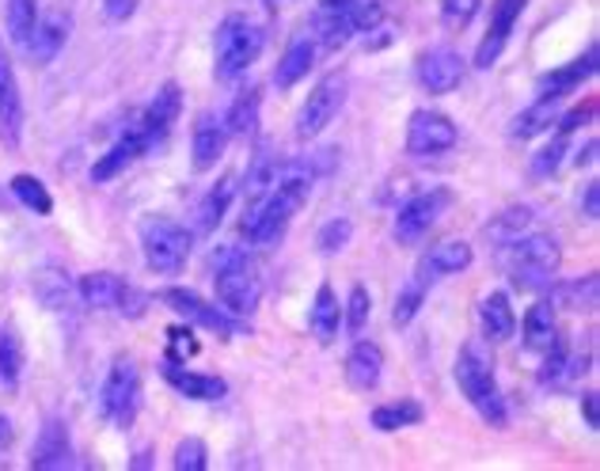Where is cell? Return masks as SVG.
<instances>
[{"mask_svg": "<svg viewBox=\"0 0 600 471\" xmlns=\"http://www.w3.org/2000/svg\"><path fill=\"white\" fill-rule=\"evenodd\" d=\"M308 190H312V172H308V167H304V164L282 167V172L274 175V183L259 190V195L248 201V209H243V217H240L243 240L259 243V248L282 240L285 224H290L293 213L304 206Z\"/></svg>", "mask_w": 600, "mask_h": 471, "instance_id": "cell-1", "label": "cell"}, {"mask_svg": "<svg viewBox=\"0 0 600 471\" xmlns=\"http://www.w3.org/2000/svg\"><path fill=\"white\" fill-rule=\"evenodd\" d=\"M456 384L468 395V403L479 410V418L490 426H505L510 415H505V399L498 392L494 381V358L483 342H463V350L456 353Z\"/></svg>", "mask_w": 600, "mask_h": 471, "instance_id": "cell-2", "label": "cell"}, {"mask_svg": "<svg viewBox=\"0 0 600 471\" xmlns=\"http://www.w3.org/2000/svg\"><path fill=\"white\" fill-rule=\"evenodd\" d=\"M505 251V274H510L513 285H521V289L528 293H539L552 285L555 271H559L563 263V248L555 236L547 232H525L517 243H510Z\"/></svg>", "mask_w": 600, "mask_h": 471, "instance_id": "cell-3", "label": "cell"}, {"mask_svg": "<svg viewBox=\"0 0 600 471\" xmlns=\"http://www.w3.org/2000/svg\"><path fill=\"white\" fill-rule=\"evenodd\" d=\"M214 282L217 297H221L228 316H251L263 297V282H259L255 263L248 259V251L240 248H217L214 251Z\"/></svg>", "mask_w": 600, "mask_h": 471, "instance_id": "cell-4", "label": "cell"}, {"mask_svg": "<svg viewBox=\"0 0 600 471\" xmlns=\"http://www.w3.org/2000/svg\"><path fill=\"white\" fill-rule=\"evenodd\" d=\"M263 28L259 23H251L248 15H225L221 28H217V62H214V73L217 80H236L243 77V73L251 69V65L259 62V54H263Z\"/></svg>", "mask_w": 600, "mask_h": 471, "instance_id": "cell-5", "label": "cell"}, {"mask_svg": "<svg viewBox=\"0 0 600 471\" xmlns=\"http://www.w3.org/2000/svg\"><path fill=\"white\" fill-rule=\"evenodd\" d=\"M190 232L172 217H149L141 221V251H145L149 271L179 274L190 259Z\"/></svg>", "mask_w": 600, "mask_h": 471, "instance_id": "cell-6", "label": "cell"}, {"mask_svg": "<svg viewBox=\"0 0 600 471\" xmlns=\"http://www.w3.org/2000/svg\"><path fill=\"white\" fill-rule=\"evenodd\" d=\"M103 415L111 418L118 430H130L133 418L141 410V369L133 358H114L111 369H107V381H103Z\"/></svg>", "mask_w": 600, "mask_h": 471, "instance_id": "cell-7", "label": "cell"}, {"mask_svg": "<svg viewBox=\"0 0 600 471\" xmlns=\"http://www.w3.org/2000/svg\"><path fill=\"white\" fill-rule=\"evenodd\" d=\"M346 96H350V84H346L342 73H327V77L308 91V99H304L297 114V138L304 141L319 138L346 107Z\"/></svg>", "mask_w": 600, "mask_h": 471, "instance_id": "cell-8", "label": "cell"}, {"mask_svg": "<svg viewBox=\"0 0 600 471\" xmlns=\"http://www.w3.org/2000/svg\"><path fill=\"white\" fill-rule=\"evenodd\" d=\"M449 201H452L449 187L418 190L414 198H407L400 206V213H395V240L407 243V248H414L422 236H426L437 221H441V213L449 209Z\"/></svg>", "mask_w": 600, "mask_h": 471, "instance_id": "cell-9", "label": "cell"}, {"mask_svg": "<svg viewBox=\"0 0 600 471\" xmlns=\"http://www.w3.org/2000/svg\"><path fill=\"white\" fill-rule=\"evenodd\" d=\"M460 141V130L449 114L441 111H414L411 122H407V153L418 156V160H434V156H445L456 149Z\"/></svg>", "mask_w": 600, "mask_h": 471, "instance_id": "cell-10", "label": "cell"}, {"mask_svg": "<svg viewBox=\"0 0 600 471\" xmlns=\"http://www.w3.org/2000/svg\"><path fill=\"white\" fill-rule=\"evenodd\" d=\"M414 77H418V88L429 91V96H449L463 80V57L452 46L426 50L414 65Z\"/></svg>", "mask_w": 600, "mask_h": 471, "instance_id": "cell-11", "label": "cell"}, {"mask_svg": "<svg viewBox=\"0 0 600 471\" xmlns=\"http://www.w3.org/2000/svg\"><path fill=\"white\" fill-rule=\"evenodd\" d=\"M152 149H156V141H152L141 125H133V130H126L122 138H118L114 145L96 160V167H91V183H111L114 175H122L126 167L138 164V160L152 153Z\"/></svg>", "mask_w": 600, "mask_h": 471, "instance_id": "cell-12", "label": "cell"}, {"mask_svg": "<svg viewBox=\"0 0 600 471\" xmlns=\"http://www.w3.org/2000/svg\"><path fill=\"white\" fill-rule=\"evenodd\" d=\"M525 4H528V0H498V4H494V12H490V28H487L483 42H479V50H476L479 69H490V65L502 57V50L510 46L513 28H517Z\"/></svg>", "mask_w": 600, "mask_h": 471, "instance_id": "cell-13", "label": "cell"}, {"mask_svg": "<svg viewBox=\"0 0 600 471\" xmlns=\"http://www.w3.org/2000/svg\"><path fill=\"white\" fill-rule=\"evenodd\" d=\"M468 266H471V243L468 240H445V243H437V248H429L426 255H422L418 271H414V282H422L429 289L434 282L468 271Z\"/></svg>", "mask_w": 600, "mask_h": 471, "instance_id": "cell-14", "label": "cell"}, {"mask_svg": "<svg viewBox=\"0 0 600 471\" xmlns=\"http://www.w3.org/2000/svg\"><path fill=\"white\" fill-rule=\"evenodd\" d=\"M353 35V0H319L316 15H312V39L324 50L346 46Z\"/></svg>", "mask_w": 600, "mask_h": 471, "instance_id": "cell-15", "label": "cell"}, {"mask_svg": "<svg viewBox=\"0 0 600 471\" xmlns=\"http://www.w3.org/2000/svg\"><path fill=\"white\" fill-rule=\"evenodd\" d=\"M164 305H167V308H175L179 316H187L190 324L206 327V331H214V335H232V319H228L217 305L201 300L198 293H190V289H164Z\"/></svg>", "mask_w": 600, "mask_h": 471, "instance_id": "cell-16", "label": "cell"}, {"mask_svg": "<svg viewBox=\"0 0 600 471\" xmlns=\"http://www.w3.org/2000/svg\"><path fill=\"white\" fill-rule=\"evenodd\" d=\"M228 138H232V133H228L225 118H217V114H201L198 122H194V138H190L194 167H198V172H209V167H214L217 160L225 156Z\"/></svg>", "mask_w": 600, "mask_h": 471, "instance_id": "cell-17", "label": "cell"}, {"mask_svg": "<svg viewBox=\"0 0 600 471\" xmlns=\"http://www.w3.org/2000/svg\"><path fill=\"white\" fill-rule=\"evenodd\" d=\"M126 293H130V282H122V277L111 274V271L84 274L80 282H76V297H80L88 308H99V313H114V308H122Z\"/></svg>", "mask_w": 600, "mask_h": 471, "instance_id": "cell-18", "label": "cell"}, {"mask_svg": "<svg viewBox=\"0 0 600 471\" xmlns=\"http://www.w3.org/2000/svg\"><path fill=\"white\" fill-rule=\"evenodd\" d=\"M597 57H600V50H597V46H589L586 54L574 57L570 65L544 73V80H539V96H544V99H563V96H570L574 88H581V84H586V80L597 73Z\"/></svg>", "mask_w": 600, "mask_h": 471, "instance_id": "cell-19", "label": "cell"}, {"mask_svg": "<svg viewBox=\"0 0 600 471\" xmlns=\"http://www.w3.org/2000/svg\"><path fill=\"white\" fill-rule=\"evenodd\" d=\"M316 46L319 42L312 39V35H297L285 46V54H282V62H277V69H274V88H293V84H301L304 77L312 73V65H316Z\"/></svg>", "mask_w": 600, "mask_h": 471, "instance_id": "cell-20", "label": "cell"}, {"mask_svg": "<svg viewBox=\"0 0 600 471\" xmlns=\"http://www.w3.org/2000/svg\"><path fill=\"white\" fill-rule=\"evenodd\" d=\"M384 376V353L373 342H353L350 358H346V381L353 392H373Z\"/></svg>", "mask_w": 600, "mask_h": 471, "instance_id": "cell-21", "label": "cell"}, {"mask_svg": "<svg viewBox=\"0 0 600 471\" xmlns=\"http://www.w3.org/2000/svg\"><path fill=\"white\" fill-rule=\"evenodd\" d=\"M521 335H525V347L532 353H547L559 342V319H555L552 300H536L521 319Z\"/></svg>", "mask_w": 600, "mask_h": 471, "instance_id": "cell-22", "label": "cell"}, {"mask_svg": "<svg viewBox=\"0 0 600 471\" xmlns=\"http://www.w3.org/2000/svg\"><path fill=\"white\" fill-rule=\"evenodd\" d=\"M179 107H183V96H179V88L175 84H164V88L156 91V99L149 103V111L145 118H141V130L149 133L152 141H164L167 133H172V125H175V118H179Z\"/></svg>", "mask_w": 600, "mask_h": 471, "instance_id": "cell-23", "label": "cell"}, {"mask_svg": "<svg viewBox=\"0 0 600 471\" xmlns=\"http://www.w3.org/2000/svg\"><path fill=\"white\" fill-rule=\"evenodd\" d=\"M164 376H167V384H172V388L179 392V395H187V399H206V403H214V399H221V395L228 392L221 376L190 373V369L175 365V361H167V365H164Z\"/></svg>", "mask_w": 600, "mask_h": 471, "instance_id": "cell-24", "label": "cell"}, {"mask_svg": "<svg viewBox=\"0 0 600 471\" xmlns=\"http://www.w3.org/2000/svg\"><path fill=\"white\" fill-rule=\"evenodd\" d=\"M559 114H563V103H559V99L536 96V103L525 107V111H521V114L510 122V138H513V141L539 138V133H547L555 122H559Z\"/></svg>", "mask_w": 600, "mask_h": 471, "instance_id": "cell-25", "label": "cell"}, {"mask_svg": "<svg viewBox=\"0 0 600 471\" xmlns=\"http://www.w3.org/2000/svg\"><path fill=\"white\" fill-rule=\"evenodd\" d=\"M65 39H69V20L65 15H39L35 31L28 39L31 62H54L57 50L65 46Z\"/></svg>", "mask_w": 600, "mask_h": 471, "instance_id": "cell-26", "label": "cell"}, {"mask_svg": "<svg viewBox=\"0 0 600 471\" xmlns=\"http://www.w3.org/2000/svg\"><path fill=\"white\" fill-rule=\"evenodd\" d=\"M479 324H483V339L487 342H505L517 331V316H513V305L505 293H490L479 305Z\"/></svg>", "mask_w": 600, "mask_h": 471, "instance_id": "cell-27", "label": "cell"}, {"mask_svg": "<svg viewBox=\"0 0 600 471\" xmlns=\"http://www.w3.org/2000/svg\"><path fill=\"white\" fill-rule=\"evenodd\" d=\"M308 327L319 342H335L338 331H342V308H338V297L331 285H319L316 300H312V313H308Z\"/></svg>", "mask_w": 600, "mask_h": 471, "instance_id": "cell-28", "label": "cell"}, {"mask_svg": "<svg viewBox=\"0 0 600 471\" xmlns=\"http://www.w3.org/2000/svg\"><path fill=\"white\" fill-rule=\"evenodd\" d=\"M35 297L39 305H46L50 313H65V308H73V297H76V285L69 282V274L57 271V266H42L35 274Z\"/></svg>", "mask_w": 600, "mask_h": 471, "instance_id": "cell-29", "label": "cell"}, {"mask_svg": "<svg viewBox=\"0 0 600 471\" xmlns=\"http://www.w3.org/2000/svg\"><path fill=\"white\" fill-rule=\"evenodd\" d=\"M31 464L35 471H62L69 464V430L62 423H46L35 452H31Z\"/></svg>", "mask_w": 600, "mask_h": 471, "instance_id": "cell-30", "label": "cell"}, {"mask_svg": "<svg viewBox=\"0 0 600 471\" xmlns=\"http://www.w3.org/2000/svg\"><path fill=\"white\" fill-rule=\"evenodd\" d=\"M528 229H532V206H510L498 217H490L483 236L490 248H510V243H517Z\"/></svg>", "mask_w": 600, "mask_h": 471, "instance_id": "cell-31", "label": "cell"}, {"mask_svg": "<svg viewBox=\"0 0 600 471\" xmlns=\"http://www.w3.org/2000/svg\"><path fill=\"white\" fill-rule=\"evenodd\" d=\"M232 190H236V179L232 175H225L217 187L206 190V198L198 201V213H194V229H198L201 236H209L217 229V224L225 221L228 213V201H232Z\"/></svg>", "mask_w": 600, "mask_h": 471, "instance_id": "cell-32", "label": "cell"}, {"mask_svg": "<svg viewBox=\"0 0 600 471\" xmlns=\"http://www.w3.org/2000/svg\"><path fill=\"white\" fill-rule=\"evenodd\" d=\"M426 418L418 399H400V403H384V407L373 410V426L384 434H395V430H407V426H418Z\"/></svg>", "mask_w": 600, "mask_h": 471, "instance_id": "cell-33", "label": "cell"}, {"mask_svg": "<svg viewBox=\"0 0 600 471\" xmlns=\"http://www.w3.org/2000/svg\"><path fill=\"white\" fill-rule=\"evenodd\" d=\"M255 122H259V88L251 84V88L236 91L225 125H228V133H236V138H248V133H255Z\"/></svg>", "mask_w": 600, "mask_h": 471, "instance_id": "cell-34", "label": "cell"}, {"mask_svg": "<svg viewBox=\"0 0 600 471\" xmlns=\"http://www.w3.org/2000/svg\"><path fill=\"white\" fill-rule=\"evenodd\" d=\"M23 373V347H20V335L12 327H0V384L4 388H15Z\"/></svg>", "mask_w": 600, "mask_h": 471, "instance_id": "cell-35", "label": "cell"}, {"mask_svg": "<svg viewBox=\"0 0 600 471\" xmlns=\"http://www.w3.org/2000/svg\"><path fill=\"white\" fill-rule=\"evenodd\" d=\"M35 23H39V0H8V35H12L15 46H28Z\"/></svg>", "mask_w": 600, "mask_h": 471, "instance_id": "cell-36", "label": "cell"}, {"mask_svg": "<svg viewBox=\"0 0 600 471\" xmlns=\"http://www.w3.org/2000/svg\"><path fill=\"white\" fill-rule=\"evenodd\" d=\"M12 195L20 198L28 209H35V213H50V209H54V198H50L46 183L35 179V175H15V179H12Z\"/></svg>", "mask_w": 600, "mask_h": 471, "instance_id": "cell-37", "label": "cell"}, {"mask_svg": "<svg viewBox=\"0 0 600 471\" xmlns=\"http://www.w3.org/2000/svg\"><path fill=\"white\" fill-rule=\"evenodd\" d=\"M563 156H566V133H559V138H552V141H547V145L544 149H539V153L536 156H532V179H536V183H544V179H552V175L555 172H559V164H563Z\"/></svg>", "mask_w": 600, "mask_h": 471, "instance_id": "cell-38", "label": "cell"}, {"mask_svg": "<svg viewBox=\"0 0 600 471\" xmlns=\"http://www.w3.org/2000/svg\"><path fill=\"white\" fill-rule=\"evenodd\" d=\"M422 300H426V285L411 277V282L400 289V297H395V308H392V324L400 327V331H403V327H411V319L418 316Z\"/></svg>", "mask_w": 600, "mask_h": 471, "instance_id": "cell-39", "label": "cell"}, {"mask_svg": "<svg viewBox=\"0 0 600 471\" xmlns=\"http://www.w3.org/2000/svg\"><path fill=\"white\" fill-rule=\"evenodd\" d=\"M555 297H559L566 308H574V313H578V308H593V300H597V274H586L581 282L563 285Z\"/></svg>", "mask_w": 600, "mask_h": 471, "instance_id": "cell-40", "label": "cell"}, {"mask_svg": "<svg viewBox=\"0 0 600 471\" xmlns=\"http://www.w3.org/2000/svg\"><path fill=\"white\" fill-rule=\"evenodd\" d=\"M172 464H175V471H206L209 452H206V445H201V437H187V441H179Z\"/></svg>", "mask_w": 600, "mask_h": 471, "instance_id": "cell-41", "label": "cell"}, {"mask_svg": "<svg viewBox=\"0 0 600 471\" xmlns=\"http://www.w3.org/2000/svg\"><path fill=\"white\" fill-rule=\"evenodd\" d=\"M369 313H373V297H369L366 285H353V289H350V305H346V313H342L346 331H361V327H366V319H369Z\"/></svg>", "mask_w": 600, "mask_h": 471, "instance_id": "cell-42", "label": "cell"}, {"mask_svg": "<svg viewBox=\"0 0 600 471\" xmlns=\"http://www.w3.org/2000/svg\"><path fill=\"white\" fill-rule=\"evenodd\" d=\"M350 221L346 217H338V221H327L324 229H319V251H327V255H335V251H342L346 243H350Z\"/></svg>", "mask_w": 600, "mask_h": 471, "instance_id": "cell-43", "label": "cell"}, {"mask_svg": "<svg viewBox=\"0 0 600 471\" xmlns=\"http://www.w3.org/2000/svg\"><path fill=\"white\" fill-rule=\"evenodd\" d=\"M479 4H483V0H441L445 23H449V28H460L463 31L471 20H476Z\"/></svg>", "mask_w": 600, "mask_h": 471, "instance_id": "cell-44", "label": "cell"}, {"mask_svg": "<svg viewBox=\"0 0 600 471\" xmlns=\"http://www.w3.org/2000/svg\"><path fill=\"white\" fill-rule=\"evenodd\" d=\"M384 23L380 0H353V31H377Z\"/></svg>", "mask_w": 600, "mask_h": 471, "instance_id": "cell-45", "label": "cell"}, {"mask_svg": "<svg viewBox=\"0 0 600 471\" xmlns=\"http://www.w3.org/2000/svg\"><path fill=\"white\" fill-rule=\"evenodd\" d=\"M167 353H172V361H187L198 353V339H194L190 327H172L167 331Z\"/></svg>", "mask_w": 600, "mask_h": 471, "instance_id": "cell-46", "label": "cell"}, {"mask_svg": "<svg viewBox=\"0 0 600 471\" xmlns=\"http://www.w3.org/2000/svg\"><path fill=\"white\" fill-rule=\"evenodd\" d=\"M138 4H141V0H103V12H107V20H111V23H126L133 12H138Z\"/></svg>", "mask_w": 600, "mask_h": 471, "instance_id": "cell-47", "label": "cell"}, {"mask_svg": "<svg viewBox=\"0 0 600 471\" xmlns=\"http://www.w3.org/2000/svg\"><path fill=\"white\" fill-rule=\"evenodd\" d=\"M586 122H593V103H586V107H578V111H570V114H559V133H570V130H578V125H586Z\"/></svg>", "mask_w": 600, "mask_h": 471, "instance_id": "cell-48", "label": "cell"}, {"mask_svg": "<svg viewBox=\"0 0 600 471\" xmlns=\"http://www.w3.org/2000/svg\"><path fill=\"white\" fill-rule=\"evenodd\" d=\"M600 187H597V183H589V187H586V217H593V221H597V213H600Z\"/></svg>", "mask_w": 600, "mask_h": 471, "instance_id": "cell-49", "label": "cell"}, {"mask_svg": "<svg viewBox=\"0 0 600 471\" xmlns=\"http://www.w3.org/2000/svg\"><path fill=\"white\" fill-rule=\"evenodd\" d=\"M586 423L597 430V392H589V395H586Z\"/></svg>", "mask_w": 600, "mask_h": 471, "instance_id": "cell-50", "label": "cell"}, {"mask_svg": "<svg viewBox=\"0 0 600 471\" xmlns=\"http://www.w3.org/2000/svg\"><path fill=\"white\" fill-rule=\"evenodd\" d=\"M8 445H12V423H8V418L0 415V452H4Z\"/></svg>", "mask_w": 600, "mask_h": 471, "instance_id": "cell-51", "label": "cell"}, {"mask_svg": "<svg viewBox=\"0 0 600 471\" xmlns=\"http://www.w3.org/2000/svg\"><path fill=\"white\" fill-rule=\"evenodd\" d=\"M270 8H282V4H290V0H266Z\"/></svg>", "mask_w": 600, "mask_h": 471, "instance_id": "cell-52", "label": "cell"}, {"mask_svg": "<svg viewBox=\"0 0 600 471\" xmlns=\"http://www.w3.org/2000/svg\"><path fill=\"white\" fill-rule=\"evenodd\" d=\"M8 62V57H4V46H0V65H4Z\"/></svg>", "mask_w": 600, "mask_h": 471, "instance_id": "cell-53", "label": "cell"}]
</instances>
